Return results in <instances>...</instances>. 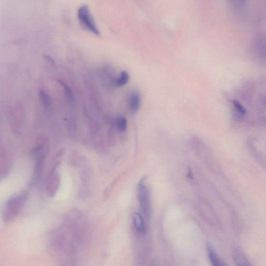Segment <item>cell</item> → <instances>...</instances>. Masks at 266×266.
Wrapping results in <instances>:
<instances>
[{"instance_id": "6da1fadb", "label": "cell", "mask_w": 266, "mask_h": 266, "mask_svg": "<svg viewBox=\"0 0 266 266\" xmlns=\"http://www.w3.org/2000/svg\"><path fill=\"white\" fill-rule=\"evenodd\" d=\"M89 231L85 216L74 210L66 215L59 227L49 233L48 246L58 266H77Z\"/></svg>"}, {"instance_id": "7a4b0ae2", "label": "cell", "mask_w": 266, "mask_h": 266, "mask_svg": "<svg viewBox=\"0 0 266 266\" xmlns=\"http://www.w3.org/2000/svg\"><path fill=\"white\" fill-rule=\"evenodd\" d=\"M28 199L26 191L15 194L7 200L2 212V219L5 222L13 220L20 213Z\"/></svg>"}, {"instance_id": "3957f363", "label": "cell", "mask_w": 266, "mask_h": 266, "mask_svg": "<svg viewBox=\"0 0 266 266\" xmlns=\"http://www.w3.org/2000/svg\"><path fill=\"white\" fill-rule=\"evenodd\" d=\"M78 18L83 27L96 35H99V29L87 5L83 4L78 8Z\"/></svg>"}, {"instance_id": "277c9868", "label": "cell", "mask_w": 266, "mask_h": 266, "mask_svg": "<svg viewBox=\"0 0 266 266\" xmlns=\"http://www.w3.org/2000/svg\"><path fill=\"white\" fill-rule=\"evenodd\" d=\"M138 191L140 209L144 214L145 217L148 219L151 215V198H150L149 190L144 184L141 183Z\"/></svg>"}, {"instance_id": "5b68a950", "label": "cell", "mask_w": 266, "mask_h": 266, "mask_svg": "<svg viewBox=\"0 0 266 266\" xmlns=\"http://www.w3.org/2000/svg\"><path fill=\"white\" fill-rule=\"evenodd\" d=\"M57 164H56L51 171L49 172L46 181V193L49 197L52 198L55 196L60 186V177L59 173L56 171Z\"/></svg>"}, {"instance_id": "8992f818", "label": "cell", "mask_w": 266, "mask_h": 266, "mask_svg": "<svg viewBox=\"0 0 266 266\" xmlns=\"http://www.w3.org/2000/svg\"><path fill=\"white\" fill-rule=\"evenodd\" d=\"M232 255L236 266H252L246 255L241 247L237 246L233 248Z\"/></svg>"}, {"instance_id": "52a82bcc", "label": "cell", "mask_w": 266, "mask_h": 266, "mask_svg": "<svg viewBox=\"0 0 266 266\" xmlns=\"http://www.w3.org/2000/svg\"><path fill=\"white\" fill-rule=\"evenodd\" d=\"M206 250L212 266H228L210 244H206Z\"/></svg>"}, {"instance_id": "ba28073f", "label": "cell", "mask_w": 266, "mask_h": 266, "mask_svg": "<svg viewBox=\"0 0 266 266\" xmlns=\"http://www.w3.org/2000/svg\"><path fill=\"white\" fill-rule=\"evenodd\" d=\"M129 109L133 113L137 112L140 104V95L139 91L133 90L131 91L128 99Z\"/></svg>"}, {"instance_id": "9c48e42d", "label": "cell", "mask_w": 266, "mask_h": 266, "mask_svg": "<svg viewBox=\"0 0 266 266\" xmlns=\"http://www.w3.org/2000/svg\"><path fill=\"white\" fill-rule=\"evenodd\" d=\"M133 223L136 230L139 232L143 233L145 231L146 228L142 215L138 213L134 214L133 216Z\"/></svg>"}, {"instance_id": "30bf717a", "label": "cell", "mask_w": 266, "mask_h": 266, "mask_svg": "<svg viewBox=\"0 0 266 266\" xmlns=\"http://www.w3.org/2000/svg\"><path fill=\"white\" fill-rule=\"evenodd\" d=\"M130 80V76L127 71H122L119 76L114 81V84L116 87H121L126 85Z\"/></svg>"}, {"instance_id": "8fae6325", "label": "cell", "mask_w": 266, "mask_h": 266, "mask_svg": "<svg viewBox=\"0 0 266 266\" xmlns=\"http://www.w3.org/2000/svg\"><path fill=\"white\" fill-rule=\"evenodd\" d=\"M115 126L121 132L126 131L127 129L128 122L126 118L123 116H119L115 121Z\"/></svg>"}, {"instance_id": "7c38bea8", "label": "cell", "mask_w": 266, "mask_h": 266, "mask_svg": "<svg viewBox=\"0 0 266 266\" xmlns=\"http://www.w3.org/2000/svg\"><path fill=\"white\" fill-rule=\"evenodd\" d=\"M40 97L42 101L45 108H48L51 105V100L48 94L44 91L41 90L40 92Z\"/></svg>"}, {"instance_id": "4fadbf2b", "label": "cell", "mask_w": 266, "mask_h": 266, "mask_svg": "<svg viewBox=\"0 0 266 266\" xmlns=\"http://www.w3.org/2000/svg\"><path fill=\"white\" fill-rule=\"evenodd\" d=\"M232 104L235 108V110L241 114L244 115L246 113V111L245 108L239 101H237V100H234V101H232Z\"/></svg>"}]
</instances>
